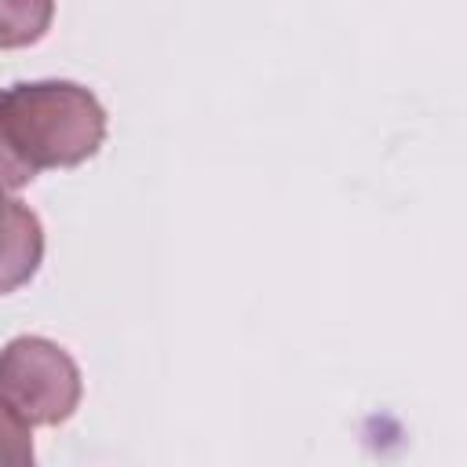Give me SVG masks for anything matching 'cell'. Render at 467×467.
Segmentation results:
<instances>
[{
	"mask_svg": "<svg viewBox=\"0 0 467 467\" xmlns=\"http://www.w3.org/2000/svg\"><path fill=\"white\" fill-rule=\"evenodd\" d=\"M0 124L33 171L77 168L106 139L102 102L73 80H22L0 91Z\"/></svg>",
	"mask_w": 467,
	"mask_h": 467,
	"instance_id": "6da1fadb",
	"label": "cell"
},
{
	"mask_svg": "<svg viewBox=\"0 0 467 467\" xmlns=\"http://www.w3.org/2000/svg\"><path fill=\"white\" fill-rule=\"evenodd\" d=\"M77 361L44 336H15L0 350V398L29 427H58L80 405Z\"/></svg>",
	"mask_w": 467,
	"mask_h": 467,
	"instance_id": "7a4b0ae2",
	"label": "cell"
},
{
	"mask_svg": "<svg viewBox=\"0 0 467 467\" xmlns=\"http://www.w3.org/2000/svg\"><path fill=\"white\" fill-rule=\"evenodd\" d=\"M44 259V226L29 204L0 186V296L33 281Z\"/></svg>",
	"mask_w": 467,
	"mask_h": 467,
	"instance_id": "3957f363",
	"label": "cell"
},
{
	"mask_svg": "<svg viewBox=\"0 0 467 467\" xmlns=\"http://www.w3.org/2000/svg\"><path fill=\"white\" fill-rule=\"evenodd\" d=\"M55 18V0H0V47L36 44Z\"/></svg>",
	"mask_w": 467,
	"mask_h": 467,
	"instance_id": "277c9868",
	"label": "cell"
},
{
	"mask_svg": "<svg viewBox=\"0 0 467 467\" xmlns=\"http://www.w3.org/2000/svg\"><path fill=\"white\" fill-rule=\"evenodd\" d=\"M0 463L26 467L33 463V427L0 398Z\"/></svg>",
	"mask_w": 467,
	"mask_h": 467,
	"instance_id": "5b68a950",
	"label": "cell"
},
{
	"mask_svg": "<svg viewBox=\"0 0 467 467\" xmlns=\"http://www.w3.org/2000/svg\"><path fill=\"white\" fill-rule=\"evenodd\" d=\"M33 168L29 164H22V157L11 150V142H7V135H4V124H0V182L7 186V190H22L26 182H33Z\"/></svg>",
	"mask_w": 467,
	"mask_h": 467,
	"instance_id": "8992f818",
	"label": "cell"
},
{
	"mask_svg": "<svg viewBox=\"0 0 467 467\" xmlns=\"http://www.w3.org/2000/svg\"><path fill=\"white\" fill-rule=\"evenodd\" d=\"M0 186H4V182H0ZM4 190H7V186H4Z\"/></svg>",
	"mask_w": 467,
	"mask_h": 467,
	"instance_id": "52a82bcc",
	"label": "cell"
}]
</instances>
